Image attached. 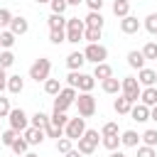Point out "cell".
<instances>
[{
  "mask_svg": "<svg viewBox=\"0 0 157 157\" xmlns=\"http://www.w3.org/2000/svg\"><path fill=\"white\" fill-rule=\"evenodd\" d=\"M98 140H101V132L86 128V132L76 140V142H78V152H81V155H93L96 147H98Z\"/></svg>",
  "mask_w": 157,
  "mask_h": 157,
  "instance_id": "obj_1",
  "label": "cell"
},
{
  "mask_svg": "<svg viewBox=\"0 0 157 157\" xmlns=\"http://www.w3.org/2000/svg\"><path fill=\"white\" fill-rule=\"evenodd\" d=\"M120 93L135 105L137 103V98H140V93H142V86L137 83V78L135 76H125L123 81H120Z\"/></svg>",
  "mask_w": 157,
  "mask_h": 157,
  "instance_id": "obj_2",
  "label": "cell"
},
{
  "mask_svg": "<svg viewBox=\"0 0 157 157\" xmlns=\"http://www.w3.org/2000/svg\"><path fill=\"white\" fill-rule=\"evenodd\" d=\"M83 29H86L83 20L69 17V20H66V42H69V44H78V42L83 39Z\"/></svg>",
  "mask_w": 157,
  "mask_h": 157,
  "instance_id": "obj_3",
  "label": "cell"
},
{
  "mask_svg": "<svg viewBox=\"0 0 157 157\" xmlns=\"http://www.w3.org/2000/svg\"><path fill=\"white\" fill-rule=\"evenodd\" d=\"M49 74H52V61L47 59V56H42V59H37L32 66H29V78L32 81H47L49 78Z\"/></svg>",
  "mask_w": 157,
  "mask_h": 157,
  "instance_id": "obj_4",
  "label": "cell"
},
{
  "mask_svg": "<svg viewBox=\"0 0 157 157\" xmlns=\"http://www.w3.org/2000/svg\"><path fill=\"white\" fill-rule=\"evenodd\" d=\"M74 101H76V88L66 86V88H61V91L54 96V110H56V113H66Z\"/></svg>",
  "mask_w": 157,
  "mask_h": 157,
  "instance_id": "obj_5",
  "label": "cell"
},
{
  "mask_svg": "<svg viewBox=\"0 0 157 157\" xmlns=\"http://www.w3.org/2000/svg\"><path fill=\"white\" fill-rule=\"evenodd\" d=\"M74 103H76V108H78V115H81V118H91V115L96 113V98H93L91 93H78Z\"/></svg>",
  "mask_w": 157,
  "mask_h": 157,
  "instance_id": "obj_6",
  "label": "cell"
},
{
  "mask_svg": "<svg viewBox=\"0 0 157 157\" xmlns=\"http://www.w3.org/2000/svg\"><path fill=\"white\" fill-rule=\"evenodd\" d=\"M7 120H10V128H12L15 132H25V130L29 128V118H27V113H25L22 108H12V110L7 113Z\"/></svg>",
  "mask_w": 157,
  "mask_h": 157,
  "instance_id": "obj_7",
  "label": "cell"
},
{
  "mask_svg": "<svg viewBox=\"0 0 157 157\" xmlns=\"http://www.w3.org/2000/svg\"><path fill=\"white\" fill-rule=\"evenodd\" d=\"M86 132V118H69V123H66V128H64V137H69V140H78L81 135Z\"/></svg>",
  "mask_w": 157,
  "mask_h": 157,
  "instance_id": "obj_8",
  "label": "cell"
},
{
  "mask_svg": "<svg viewBox=\"0 0 157 157\" xmlns=\"http://www.w3.org/2000/svg\"><path fill=\"white\" fill-rule=\"evenodd\" d=\"M83 56H86V61L103 64V61L108 59V49H105L103 44H88V47L83 49Z\"/></svg>",
  "mask_w": 157,
  "mask_h": 157,
  "instance_id": "obj_9",
  "label": "cell"
},
{
  "mask_svg": "<svg viewBox=\"0 0 157 157\" xmlns=\"http://www.w3.org/2000/svg\"><path fill=\"white\" fill-rule=\"evenodd\" d=\"M137 83L145 86V88L155 86V83H157V71H155V69H147V66L140 69V71H137Z\"/></svg>",
  "mask_w": 157,
  "mask_h": 157,
  "instance_id": "obj_10",
  "label": "cell"
},
{
  "mask_svg": "<svg viewBox=\"0 0 157 157\" xmlns=\"http://www.w3.org/2000/svg\"><path fill=\"white\" fill-rule=\"evenodd\" d=\"M120 32H123V34H137V32H140V20L132 17V15L123 17V20H120Z\"/></svg>",
  "mask_w": 157,
  "mask_h": 157,
  "instance_id": "obj_11",
  "label": "cell"
},
{
  "mask_svg": "<svg viewBox=\"0 0 157 157\" xmlns=\"http://www.w3.org/2000/svg\"><path fill=\"white\" fill-rule=\"evenodd\" d=\"M83 64H86L83 52H71V54L66 56V66H69V71H81Z\"/></svg>",
  "mask_w": 157,
  "mask_h": 157,
  "instance_id": "obj_12",
  "label": "cell"
},
{
  "mask_svg": "<svg viewBox=\"0 0 157 157\" xmlns=\"http://www.w3.org/2000/svg\"><path fill=\"white\" fill-rule=\"evenodd\" d=\"M130 118H132L135 123H145V120H150V108L142 105V103H135V105L130 108Z\"/></svg>",
  "mask_w": 157,
  "mask_h": 157,
  "instance_id": "obj_13",
  "label": "cell"
},
{
  "mask_svg": "<svg viewBox=\"0 0 157 157\" xmlns=\"http://www.w3.org/2000/svg\"><path fill=\"white\" fill-rule=\"evenodd\" d=\"M22 135H25L27 145H39V142H44V137H47V135H44V130H39V128H32V125H29V128H27Z\"/></svg>",
  "mask_w": 157,
  "mask_h": 157,
  "instance_id": "obj_14",
  "label": "cell"
},
{
  "mask_svg": "<svg viewBox=\"0 0 157 157\" xmlns=\"http://www.w3.org/2000/svg\"><path fill=\"white\" fill-rule=\"evenodd\" d=\"M27 29H29V22H27L25 17H12V22H10V32H12L15 37L27 34Z\"/></svg>",
  "mask_w": 157,
  "mask_h": 157,
  "instance_id": "obj_15",
  "label": "cell"
},
{
  "mask_svg": "<svg viewBox=\"0 0 157 157\" xmlns=\"http://www.w3.org/2000/svg\"><path fill=\"white\" fill-rule=\"evenodd\" d=\"M93 86H96V78H93V76H88V74H81V71H78L76 88H78L81 93H91V91H93Z\"/></svg>",
  "mask_w": 157,
  "mask_h": 157,
  "instance_id": "obj_16",
  "label": "cell"
},
{
  "mask_svg": "<svg viewBox=\"0 0 157 157\" xmlns=\"http://www.w3.org/2000/svg\"><path fill=\"white\" fill-rule=\"evenodd\" d=\"M140 103H142V105H147V108L157 105V86L142 88V93H140Z\"/></svg>",
  "mask_w": 157,
  "mask_h": 157,
  "instance_id": "obj_17",
  "label": "cell"
},
{
  "mask_svg": "<svg viewBox=\"0 0 157 157\" xmlns=\"http://www.w3.org/2000/svg\"><path fill=\"white\" fill-rule=\"evenodd\" d=\"M22 88H25V78H22L20 74H12V76H7V91H10L12 96L22 93Z\"/></svg>",
  "mask_w": 157,
  "mask_h": 157,
  "instance_id": "obj_18",
  "label": "cell"
},
{
  "mask_svg": "<svg viewBox=\"0 0 157 157\" xmlns=\"http://www.w3.org/2000/svg\"><path fill=\"white\" fill-rule=\"evenodd\" d=\"M83 25H86V27H93V29H103L105 20H103L101 12H88V15L83 17Z\"/></svg>",
  "mask_w": 157,
  "mask_h": 157,
  "instance_id": "obj_19",
  "label": "cell"
},
{
  "mask_svg": "<svg viewBox=\"0 0 157 157\" xmlns=\"http://www.w3.org/2000/svg\"><path fill=\"white\" fill-rule=\"evenodd\" d=\"M128 66H132V69H145V56H142V52H137V49H132V52H128Z\"/></svg>",
  "mask_w": 157,
  "mask_h": 157,
  "instance_id": "obj_20",
  "label": "cell"
},
{
  "mask_svg": "<svg viewBox=\"0 0 157 157\" xmlns=\"http://www.w3.org/2000/svg\"><path fill=\"white\" fill-rule=\"evenodd\" d=\"M137 142H140V135H137L135 130L120 132V145H123V147H137Z\"/></svg>",
  "mask_w": 157,
  "mask_h": 157,
  "instance_id": "obj_21",
  "label": "cell"
},
{
  "mask_svg": "<svg viewBox=\"0 0 157 157\" xmlns=\"http://www.w3.org/2000/svg\"><path fill=\"white\" fill-rule=\"evenodd\" d=\"M113 108H115V113H118V115H128V113H130V108H132V103H130L125 96H118V98L113 101Z\"/></svg>",
  "mask_w": 157,
  "mask_h": 157,
  "instance_id": "obj_22",
  "label": "cell"
},
{
  "mask_svg": "<svg viewBox=\"0 0 157 157\" xmlns=\"http://www.w3.org/2000/svg\"><path fill=\"white\" fill-rule=\"evenodd\" d=\"M113 76V69H110V64H96V69H93V78H101V81H105V78H110Z\"/></svg>",
  "mask_w": 157,
  "mask_h": 157,
  "instance_id": "obj_23",
  "label": "cell"
},
{
  "mask_svg": "<svg viewBox=\"0 0 157 157\" xmlns=\"http://www.w3.org/2000/svg\"><path fill=\"white\" fill-rule=\"evenodd\" d=\"M101 86H103V91H105V93H110V96H115V93H120V81H118L115 76H110V78H105V81H101Z\"/></svg>",
  "mask_w": 157,
  "mask_h": 157,
  "instance_id": "obj_24",
  "label": "cell"
},
{
  "mask_svg": "<svg viewBox=\"0 0 157 157\" xmlns=\"http://www.w3.org/2000/svg\"><path fill=\"white\" fill-rule=\"evenodd\" d=\"M47 123H49V115H47V113H42V110H37V113L29 118V125H32V128H39V130H44V128H47Z\"/></svg>",
  "mask_w": 157,
  "mask_h": 157,
  "instance_id": "obj_25",
  "label": "cell"
},
{
  "mask_svg": "<svg viewBox=\"0 0 157 157\" xmlns=\"http://www.w3.org/2000/svg\"><path fill=\"white\" fill-rule=\"evenodd\" d=\"M113 12H115V17H120V20L128 17V15H130V2H128V0H115V2H113Z\"/></svg>",
  "mask_w": 157,
  "mask_h": 157,
  "instance_id": "obj_26",
  "label": "cell"
},
{
  "mask_svg": "<svg viewBox=\"0 0 157 157\" xmlns=\"http://www.w3.org/2000/svg\"><path fill=\"white\" fill-rule=\"evenodd\" d=\"M47 25H49V29H66V17L64 15H49V20H47Z\"/></svg>",
  "mask_w": 157,
  "mask_h": 157,
  "instance_id": "obj_27",
  "label": "cell"
},
{
  "mask_svg": "<svg viewBox=\"0 0 157 157\" xmlns=\"http://www.w3.org/2000/svg\"><path fill=\"white\" fill-rule=\"evenodd\" d=\"M15 39H17V37H15L10 29H2V32H0V49H12Z\"/></svg>",
  "mask_w": 157,
  "mask_h": 157,
  "instance_id": "obj_28",
  "label": "cell"
},
{
  "mask_svg": "<svg viewBox=\"0 0 157 157\" xmlns=\"http://www.w3.org/2000/svg\"><path fill=\"white\" fill-rule=\"evenodd\" d=\"M59 91H61L59 78H47V81H44V93H47V96H56Z\"/></svg>",
  "mask_w": 157,
  "mask_h": 157,
  "instance_id": "obj_29",
  "label": "cell"
},
{
  "mask_svg": "<svg viewBox=\"0 0 157 157\" xmlns=\"http://www.w3.org/2000/svg\"><path fill=\"white\" fill-rule=\"evenodd\" d=\"M101 32H103V29H93V27H86V29H83V39H86L88 44H98V39H101Z\"/></svg>",
  "mask_w": 157,
  "mask_h": 157,
  "instance_id": "obj_30",
  "label": "cell"
},
{
  "mask_svg": "<svg viewBox=\"0 0 157 157\" xmlns=\"http://www.w3.org/2000/svg\"><path fill=\"white\" fill-rule=\"evenodd\" d=\"M17 137H20V132H15L12 128H7V130H5L2 135H0V142H2L5 147H12V142H15Z\"/></svg>",
  "mask_w": 157,
  "mask_h": 157,
  "instance_id": "obj_31",
  "label": "cell"
},
{
  "mask_svg": "<svg viewBox=\"0 0 157 157\" xmlns=\"http://www.w3.org/2000/svg\"><path fill=\"white\" fill-rule=\"evenodd\" d=\"M140 52H142L145 61H147V59H155V61H157V42H147V44H145Z\"/></svg>",
  "mask_w": 157,
  "mask_h": 157,
  "instance_id": "obj_32",
  "label": "cell"
},
{
  "mask_svg": "<svg viewBox=\"0 0 157 157\" xmlns=\"http://www.w3.org/2000/svg\"><path fill=\"white\" fill-rule=\"evenodd\" d=\"M101 142H103V147H105V150H110V152H113V150H118V145H120V135H105Z\"/></svg>",
  "mask_w": 157,
  "mask_h": 157,
  "instance_id": "obj_33",
  "label": "cell"
},
{
  "mask_svg": "<svg viewBox=\"0 0 157 157\" xmlns=\"http://www.w3.org/2000/svg\"><path fill=\"white\" fill-rule=\"evenodd\" d=\"M12 64H15V54H12L10 49H2V52H0V66H2V69H10Z\"/></svg>",
  "mask_w": 157,
  "mask_h": 157,
  "instance_id": "obj_34",
  "label": "cell"
},
{
  "mask_svg": "<svg viewBox=\"0 0 157 157\" xmlns=\"http://www.w3.org/2000/svg\"><path fill=\"white\" fill-rule=\"evenodd\" d=\"M49 42H52V44L66 42V29H49Z\"/></svg>",
  "mask_w": 157,
  "mask_h": 157,
  "instance_id": "obj_35",
  "label": "cell"
},
{
  "mask_svg": "<svg viewBox=\"0 0 157 157\" xmlns=\"http://www.w3.org/2000/svg\"><path fill=\"white\" fill-rule=\"evenodd\" d=\"M49 123L52 125H56V128H66V123H69V118H66V113H52V118H49Z\"/></svg>",
  "mask_w": 157,
  "mask_h": 157,
  "instance_id": "obj_36",
  "label": "cell"
},
{
  "mask_svg": "<svg viewBox=\"0 0 157 157\" xmlns=\"http://www.w3.org/2000/svg\"><path fill=\"white\" fill-rule=\"evenodd\" d=\"M27 147H29V145H27V140H25V137H17V140L12 142V147H10V150H12L15 155H27Z\"/></svg>",
  "mask_w": 157,
  "mask_h": 157,
  "instance_id": "obj_37",
  "label": "cell"
},
{
  "mask_svg": "<svg viewBox=\"0 0 157 157\" xmlns=\"http://www.w3.org/2000/svg\"><path fill=\"white\" fill-rule=\"evenodd\" d=\"M140 140H142L147 147H155V145H157V130H145V132L140 135Z\"/></svg>",
  "mask_w": 157,
  "mask_h": 157,
  "instance_id": "obj_38",
  "label": "cell"
},
{
  "mask_svg": "<svg viewBox=\"0 0 157 157\" xmlns=\"http://www.w3.org/2000/svg\"><path fill=\"white\" fill-rule=\"evenodd\" d=\"M145 29H147L150 34H155V37H157V12H152V15H147V17H145Z\"/></svg>",
  "mask_w": 157,
  "mask_h": 157,
  "instance_id": "obj_39",
  "label": "cell"
},
{
  "mask_svg": "<svg viewBox=\"0 0 157 157\" xmlns=\"http://www.w3.org/2000/svg\"><path fill=\"white\" fill-rule=\"evenodd\" d=\"M44 135L47 137H64V128H56V125H52V123H47V128H44Z\"/></svg>",
  "mask_w": 157,
  "mask_h": 157,
  "instance_id": "obj_40",
  "label": "cell"
},
{
  "mask_svg": "<svg viewBox=\"0 0 157 157\" xmlns=\"http://www.w3.org/2000/svg\"><path fill=\"white\" fill-rule=\"evenodd\" d=\"M56 150H59L61 155H66L69 150H74V140H69V137H59V140H56Z\"/></svg>",
  "mask_w": 157,
  "mask_h": 157,
  "instance_id": "obj_41",
  "label": "cell"
},
{
  "mask_svg": "<svg viewBox=\"0 0 157 157\" xmlns=\"http://www.w3.org/2000/svg\"><path fill=\"white\" fill-rule=\"evenodd\" d=\"M105 135H120L118 123H105V125L101 128V137H105Z\"/></svg>",
  "mask_w": 157,
  "mask_h": 157,
  "instance_id": "obj_42",
  "label": "cell"
},
{
  "mask_svg": "<svg viewBox=\"0 0 157 157\" xmlns=\"http://www.w3.org/2000/svg\"><path fill=\"white\" fill-rule=\"evenodd\" d=\"M49 5H52V12H54V15H64V12H66V7H69V5H66V0H52Z\"/></svg>",
  "mask_w": 157,
  "mask_h": 157,
  "instance_id": "obj_43",
  "label": "cell"
},
{
  "mask_svg": "<svg viewBox=\"0 0 157 157\" xmlns=\"http://www.w3.org/2000/svg\"><path fill=\"white\" fill-rule=\"evenodd\" d=\"M10 22H12V12L7 7H0V27H10Z\"/></svg>",
  "mask_w": 157,
  "mask_h": 157,
  "instance_id": "obj_44",
  "label": "cell"
},
{
  "mask_svg": "<svg viewBox=\"0 0 157 157\" xmlns=\"http://www.w3.org/2000/svg\"><path fill=\"white\" fill-rule=\"evenodd\" d=\"M137 157H157V152H155V147L140 145V147H137Z\"/></svg>",
  "mask_w": 157,
  "mask_h": 157,
  "instance_id": "obj_45",
  "label": "cell"
},
{
  "mask_svg": "<svg viewBox=\"0 0 157 157\" xmlns=\"http://www.w3.org/2000/svg\"><path fill=\"white\" fill-rule=\"evenodd\" d=\"M10 110H12V108H10V98H2V96H0V118H7Z\"/></svg>",
  "mask_w": 157,
  "mask_h": 157,
  "instance_id": "obj_46",
  "label": "cell"
},
{
  "mask_svg": "<svg viewBox=\"0 0 157 157\" xmlns=\"http://www.w3.org/2000/svg\"><path fill=\"white\" fill-rule=\"evenodd\" d=\"M86 5H88V12H101V7H103V0H83Z\"/></svg>",
  "mask_w": 157,
  "mask_h": 157,
  "instance_id": "obj_47",
  "label": "cell"
},
{
  "mask_svg": "<svg viewBox=\"0 0 157 157\" xmlns=\"http://www.w3.org/2000/svg\"><path fill=\"white\" fill-rule=\"evenodd\" d=\"M76 81H78V71H71V74L66 76V83H69L71 88H76Z\"/></svg>",
  "mask_w": 157,
  "mask_h": 157,
  "instance_id": "obj_48",
  "label": "cell"
},
{
  "mask_svg": "<svg viewBox=\"0 0 157 157\" xmlns=\"http://www.w3.org/2000/svg\"><path fill=\"white\" fill-rule=\"evenodd\" d=\"M7 88V74H5V69L0 66V93Z\"/></svg>",
  "mask_w": 157,
  "mask_h": 157,
  "instance_id": "obj_49",
  "label": "cell"
},
{
  "mask_svg": "<svg viewBox=\"0 0 157 157\" xmlns=\"http://www.w3.org/2000/svg\"><path fill=\"white\" fill-rule=\"evenodd\" d=\"M150 120H155V123H157V105H152V108H150Z\"/></svg>",
  "mask_w": 157,
  "mask_h": 157,
  "instance_id": "obj_50",
  "label": "cell"
},
{
  "mask_svg": "<svg viewBox=\"0 0 157 157\" xmlns=\"http://www.w3.org/2000/svg\"><path fill=\"white\" fill-rule=\"evenodd\" d=\"M66 157H83V155H81L78 150H69V152H66Z\"/></svg>",
  "mask_w": 157,
  "mask_h": 157,
  "instance_id": "obj_51",
  "label": "cell"
},
{
  "mask_svg": "<svg viewBox=\"0 0 157 157\" xmlns=\"http://www.w3.org/2000/svg\"><path fill=\"white\" fill-rule=\"evenodd\" d=\"M108 157H128V155H125V152H118V150H113Z\"/></svg>",
  "mask_w": 157,
  "mask_h": 157,
  "instance_id": "obj_52",
  "label": "cell"
},
{
  "mask_svg": "<svg viewBox=\"0 0 157 157\" xmlns=\"http://www.w3.org/2000/svg\"><path fill=\"white\" fill-rule=\"evenodd\" d=\"M78 2H83V0H66V5H78Z\"/></svg>",
  "mask_w": 157,
  "mask_h": 157,
  "instance_id": "obj_53",
  "label": "cell"
},
{
  "mask_svg": "<svg viewBox=\"0 0 157 157\" xmlns=\"http://www.w3.org/2000/svg\"><path fill=\"white\" fill-rule=\"evenodd\" d=\"M22 157H39V155H34V152H27V155H22Z\"/></svg>",
  "mask_w": 157,
  "mask_h": 157,
  "instance_id": "obj_54",
  "label": "cell"
},
{
  "mask_svg": "<svg viewBox=\"0 0 157 157\" xmlns=\"http://www.w3.org/2000/svg\"><path fill=\"white\" fill-rule=\"evenodd\" d=\"M37 2H39V5H42V2H52V0H37Z\"/></svg>",
  "mask_w": 157,
  "mask_h": 157,
  "instance_id": "obj_55",
  "label": "cell"
},
{
  "mask_svg": "<svg viewBox=\"0 0 157 157\" xmlns=\"http://www.w3.org/2000/svg\"><path fill=\"white\" fill-rule=\"evenodd\" d=\"M155 71H157V69H155Z\"/></svg>",
  "mask_w": 157,
  "mask_h": 157,
  "instance_id": "obj_56",
  "label": "cell"
}]
</instances>
